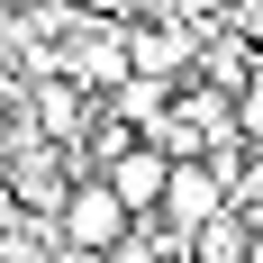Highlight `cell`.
<instances>
[{
  "label": "cell",
  "mask_w": 263,
  "mask_h": 263,
  "mask_svg": "<svg viewBox=\"0 0 263 263\" xmlns=\"http://www.w3.org/2000/svg\"><path fill=\"white\" fill-rule=\"evenodd\" d=\"M54 227H64L73 245H91V254H109V245L136 227V209H127V191L109 182V173H82V182H73V200L54 209Z\"/></svg>",
  "instance_id": "cell-1"
},
{
  "label": "cell",
  "mask_w": 263,
  "mask_h": 263,
  "mask_svg": "<svg viewBox=\"0 0 263 263\" xmlns=\"http://www.w3.org/2000/svg\"><path fill=\"white\" fill-rule=\"evenodd\" d=\"M227 200H236V173H227L218 155H173V191H163V218H182V227H209Z\"/></svg>",
  "instance_id": "cell-2"
},
{
  "label": "cell",
  "mask_w": 263,
  "mask_h": 263,
  "mask_svg": "<svg viewBox=\"0 0 263 263\" xmlns=\"http://www.w3.org/2000/svg\"><path fill=\"white\" fill-rule=\"evenodd\" d=\"M109 182L127 191V209L145 218V209H163V191H173V145H155V136H136L127 155L109 163Z\"/></svg>",
  "instance_id": "cell-3"
},
{
  "label": "cell",
  "mask_w": 263,
  "mask_h": 263,
  "mask_svg": "<svg viewBox=\"0 0 263 263\" xmlns=\"http://www.w3.org/2000/svg\"><path fill=\"white\" fill-rule=\"evenodd\" d=\"M173 91H182V82H163V73H127L118 91H109V109H118L127 127L155 136V127H163V109H173Z\"/></svg>",
  "instance_id": "cell-4"
},
{
  "label": "cell",
  "mask_w": 263,
  "mask_h": 263,
  "mask_svg": "<svg viewBox=\"0 0 263 263\" xmlns=\"http://www.w3.org/2000/svg\"><path fill=\"white\" fill-rule=\"evenodd\" d=\"M245 27H254V46H263V0H254V9H245Z\"/></svg>",
  "instance_id": "cell-5"
}]
</instances>
